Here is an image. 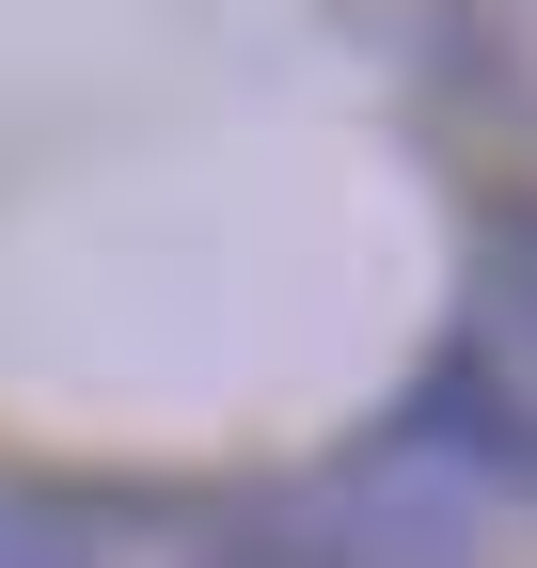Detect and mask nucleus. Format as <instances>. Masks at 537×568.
Here are the masks:
<instances>
[{"mask_svg":"<svg viewBox=\"0 0 537 568\" xmlns=\"http://www.w3.org/2000/svg\"><path fill=\"white\" fill-rule=\"evenodd\" d=\"M0 568H95V552H80V537H63L48 506H0Z\"/></svg>","mask_w":537,"mask_h":568,"instance_id":"7ed1b4c3","label":"nucleus"},{"mask_svg":"<svg viewBox=\"0 0 537 568\" xmlns=\"http://www.w3.org/2000/svg\"><path fill=\"white\" fill-rule=\"evenodd\" d=\"M316 521L348 537V568H475V489H458L443 443H395L364 474H332Z\"/></svg>","mask_w":537,"mask_h":568,"instance_id":"f257e3e1","label":"nucleus"},{"mask_svg":"<svg viewBox=\"0 0 537 568\" xmlns=\"http://www.w3.org/2000/svg\"><path fill=\"white\" fill-rule=\"evenodd\" d=\"M174 568H348V537H332L316 506H237V521H206Z\"/></svg>","mask_w":537,"mask_h":568,"instance_id":"f03ea898","label":"nucleus"}]
</instances>
